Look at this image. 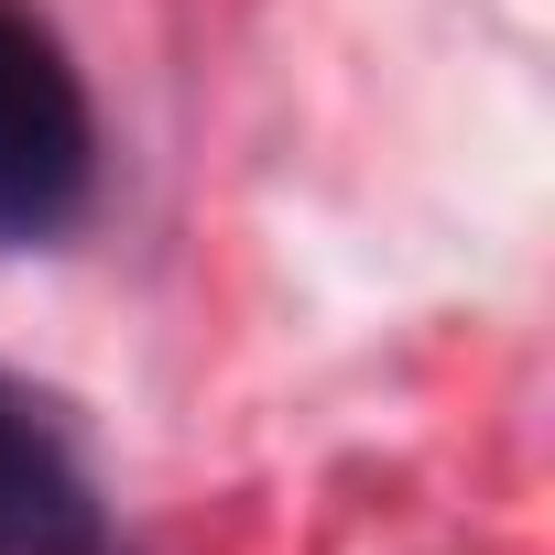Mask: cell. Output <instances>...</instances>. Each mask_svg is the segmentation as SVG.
<instances>
[{
	"label": "cell",
	"mask_w": 555,
	"mask_h": 555,
	"mask_svg": "<svg viewBox=\"0 0 555 555\" xmlns=\"http://www.w3.org/2000/svg\"><path fill=\"white\" fill-rule=\"evenodd\" d=\"M88 175H99V131L66 44L23 0H0V250L55 240L88 207Z\"/></svg>",
	"instance_id": "obj_1"
},
{
	"label": "cell",
	"mask_w": 555,
	"mask_h": 555,
	"mask_svg": "<svg viewBox=\"0 0 555 555\" xmlns=\"http://www.w3.org/2000/svg\"><path fill=\"white\" fill-rule=\"evenodd\" d=\"M88 544H99L88 479L34 425V403L0 382V555H88Z\"/></svg>",
	"instance_id": "obj_2"
}]
</instances>
